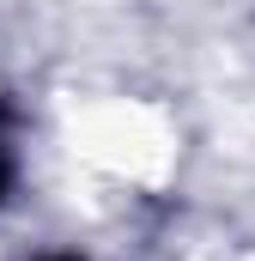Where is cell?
Wrapping results in <instances>:
<instances>
[{
    "instance_id": "1",
    "label": "cell",
    "mask_w": 255,
    "mask_h": 261,
    "mask_svg": "<svg viewBox=\"0 0 255 261\" xmlns=\"http://www.w3.org/2000/svg\"><path fill=\"white\" fill-rule=\"evenodd\" d=\"M6 182H12V152H6V134H0V195H6Z\"/></svg>"
},
{
    "instance_id": "2",
    "label": "cell",
    "mask_w": 255,
    "mask_h": 261,
    "mask_svg": "<svg viewBox=\"0 0 255 261\" xmlns=\"http://www.w3.org/2000/svg\"><path fill=\"white\" fill-rule=\"evenodd\" d=\"M55 261H73V255H55Z\"/></svg>"
}]
</instances>
